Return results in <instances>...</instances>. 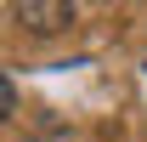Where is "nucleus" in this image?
<instances>
[{"label":"nucleus","instance_id":"obj_1","mask_svg":"<svg viewBox=\"0 0 147 142\" xmlns=\"http://www.w3.org/2000/svg\"><path fill=\"white\" fill-rule=\"evenodd\" d=\"M17 23L34 29V34H57L74 23V6L68 0H17Z\"/></svg>","mask_w":147,"mask_h":142},{"label":"nucleus","instance_id":"obj_2","mask_svg":"<svg viewBox=\"0 0 147 142\" xmlns=\"http://www.w3.org/2000/svg\"><path fill=\"white\" fill-rule=\"evenodd\" d=\"M11 108H17V91H11V80H6V74H0V125L11 119Z\"/></svg>","mask_w":147,"mask_h":142}]
</instances>
